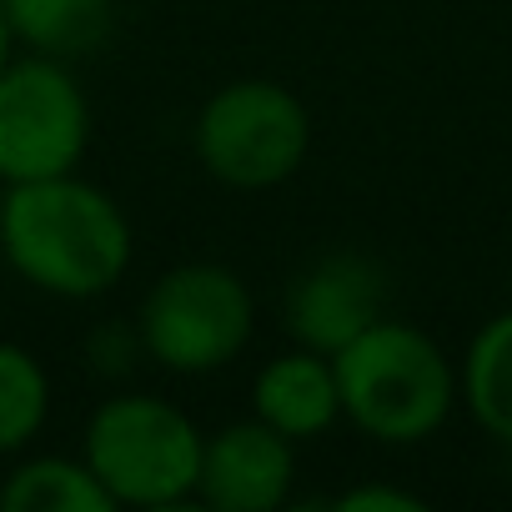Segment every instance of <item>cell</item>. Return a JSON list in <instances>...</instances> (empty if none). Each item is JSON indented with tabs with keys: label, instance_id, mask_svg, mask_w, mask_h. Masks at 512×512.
<instances>
[{
	"label": "cell",
	"instance_id": "cell-1",
	"mask_svg": "<svg viewBox=\"0 0 512 512\" xmlns=\"http://www.w3.org/2000/svg\"><path fill=\"white\" fill-rule=\"evenodd\" d=\"M0 256L26 287L56 302H96L131 272L136 231L106 186L66 171L6 186Z\"/></svg>",
	"mask_w": 512,
	"mask_h": 512
},
{
	"label": "cell",
	"instance_id": "cell-2",
	"mask_svg": "<svg viewBox=\"0 0 512 512\" xmlns=\"http://www.w3.org/2000/svg\"><path fill=\"white\" fill-rule=\"evenodd\" d=\"M332 372L342 417L382 447H417L437 437L462 402L457 367L437 337L397 317H377L347 347H337Z\"/></svg>",
	"mask_w": 512,
	"mask_h": 512
},
{
	"label": "cell",
	"instance_id": "cell-3",
	"mask_svg": "<svg viewBox=\"0 0 512 512\" xmlns=\"http://www.w3.org/2000/svg\"><path fill=\"white\" fill-rule=\"evenodd\" d=\"M201 442V427L176 402L156 392H111L81 432V457L116 507L171 512L196 502Z\"/></svg>",
	"mask_w": 512,
	"mask_h": 512
},
{
	"label": "cell",
	"instance_id": "cell-4",
	"mask_svg": "<svg viewBox=\"0 0 512 512\" xmlns=\"http://www.w3.org/2000/svg\"><path fill=\"white\" fill-rule=\"evenodd\" d=\"M191 151L216 186L272 191L302 171L312 151V111L282 81L241 76L201 101Z\"/></svg>",
	"mask_w": 512,
	"mask_h": 512
},
{
	"label": "cell",
	"instance_id": "cell-5",
	"mask_svg": "<svg viewBox=\"0 0 512 512\" xmlns=\"http://www.w3.org/2000/svg\"><path fill=\"white\" fill-rule=\"evenodd\" d=\"M256 332V297L226 262H176L136 307L141 352L176 377L231 367Z\"/></svg>",
	"mask_w": 512,
	"mask_h": 512
},
{
	"label": "cell",
	"instance_id": "cell-6",
	"mask_svg": "<svg viewBox=\"0 0 512 512\" xmlns=\"http://www.w3.org/2000/svg\"><path fill=\"white\" fill-rule=\"evenodd\" d=\"M91 146V101L71 61L11 56L0 71V186L81 171Z\"/></svg>",
	"mask_w": 512,
	"mask_h": 512
},
{
	"label": "cell",
	"instance_id": "cell-7",
	"mask_svg": "<svg viewBox=\"0 0 512 512\" xmlns=\"http://www.w3.org/2000/svg\"><path fill=\"white\" fill-rule=\"evenodd\" d=\"M377 317H387V272L377 256L352 251V246L312 256L282 297L287 337L297 347H312L327 357L337 347H347Z\"/></svg>",
	"mask_w": 512,
	"mask_h": 512
},
{
	"label": "cell",
	"instance_id": "cell-8",
	"mask_svg": "<svg viewBox=\"0 0 512 512\" xmlns=\"http://www.w3.org/2000/svg\"><path fill=\"white\" fill-rule=\"evenodd\" d=\"M292 482L297 442L262 417L226 422L201 442L196 502L211 512H277L282 502H292Z\"/></svg>",
	"mask_w": 512,
	"mask_h": 512
},
{
	"label": "cell",
	"instance_id": "cell-9",
	"mask_svg": "<svg viewBox=\"0 0 512 512\" xmlns=\"http://www.w3.org/2000/svg\"><path fill=\"white\" fill-rule=\"evenodd\" d=\"M251 417H262L292 442L327 437L342 422V392H337L332 357L297 347V342L292 352L267 357L251 377Z\"/></svg>",
	"mask_w": 512,
	"mask_h": 512
},
{
	"label": "cell",
	"instance_id": "cell-10",
	"mask_svg": "<svg viewBox=\"0 0 512 512\" xmlns=\"http://www.w3.org/2000/svg\"><path fill=\"white\" fill-rule=\"evenodd\" d=\"M21 51L51 61H81L106 46L116 26V0H0Z\"/></svg>",
	"mask_w": 512,
	"mask_h": 512
},
{
	"label": "cell",
	"instance_id": "cell-11",
	"mask_svg": "<svg viewBox=\"0 0 512 512\" xmlns=\"http://www.w3.org/2000/svg\"><path fill=\"white\" fill-rule=\"evenodd\" d=\"M457 392L472 422L492 442L512 447V307L487 317L472 332L462 367H457Z\"/></svg>",
	"mask_w": 512,
	"mask_h": 512
},
{
	"label": "cell",
	"instance_id": "cell-12",
	"mask_svg": "<svg viewBox=\"0 0 512 512\" xmlns=\"http://www.w3.org/2000/svg\"><path fill=\"white\" fill-rule=\"evenodd\" d=\"M0 507L6 512H111V492L86 457L41 452L0 472Z\"/></svg>",
	"mask_w": 512,
	"mask_h": 512
},
{
	"label": "cell",
	"instance_id": "cell-13",
	"mask_svg": "<svg viewBox=\"0 0 512 512\" xmlns=\"http://www.w3.org/2000/svg\"><path fill=\"white\" fill-rule=\"evenodd\" d=\"M51 422V372L21 347L0 342V457H21Z\"/></svg>",
	"mask_w": 512,
	"mask_h": 512
},
{
	"label": "cell",
	"instance_id": "cell-14",
	"mask_svg": "<svg viewBox=\"0 0 512 512\" xmlns=\"http://www.w3.org/2000/svg\"><path fill=\"white\" fill-rule=\"evenodd\" d=\"M332 507L337 512H422L427 502L407 487H392V482H357L342 497H332Z\"/></svg>",
	"mask_w": 512,
	"mask_h": 512
},
{
	"label": "cell",
	"instance_id": "cell-15",
	"mask_svg": "<svg viewBox=\"0 0 512 512\" xmlns=\"http://www.w3.org/2000/svg\"><path fill=\"white\" fill-rule=\"evenodd\" d=\"M11 56H16V36H11V26H6V11H0V71L11 66Z\"/></svg>",
	"mask_w": 512,
	"mask_h": 512
}]
</instances>
